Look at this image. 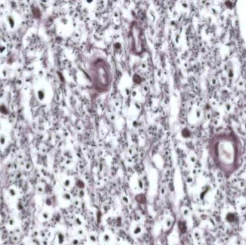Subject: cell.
<instances>
[{
  "mask_svg": "<svg viewBox=\"0 0 246 245\" xmlns=\"http://www.w3.org/2000/svg\"><path fill=\"white\" fill-rule=\"evenodd\" d=\"M89 74L95 91L99 93L108 91L112 82V73L107 61L102 58L94 61L90 64Z\"/></svg>",
  "mask_w": 246,
  "mask_h": 245,
  "instance_id": "obj_1",
  "label": "cell"
},
{
  "mask_svg": "<svg viewBox=\"0 0 246 245\" xmlns=\"http://www.w3.org/2000/svg\"><path fill=\"white\" fill-rule=\"evenodd\" d=\"M141 30L139 26L136 22H133L131 25V33L132 38V44H131V51L135 55H140L144 51V45L143 40L141 38Z\"/></svg>",
  "mask_w": 246,
  "mask_h": 245,
  "instance_id": "obj_2",
  "label": "cell"
},
{
  "mask_svg": "<svg viewBox=\"0 0 246 245\" xmlns=\"http://www.w3.org/2000/svg\"><path fill=\"white\" fill-rule=\"evenodd\" d=\"M142 231V228L140 226H136L135 227L134 229V231H133V233L135 234H139L141 233Z\"/></svg>",
  "mask_w": 246,
  "mask_h": 245,
  "instance_id": "obj_3",
  "label": "cell"
},
{
  "mask_svg": "<svg viewBox=\"0 0 246 245\" xmlns=\"http://www.w3.org/2000/svg\"><path fill=\"white\" fill-rule=\"evenodd\" d=\"M103 240H104V242H105V243H108L109 242H110V240H111L110 235L108 234H104V236H103Z\"/></svg>",
  "mask_w": 246,
  "mask_h": 245,
  "instance_id": "obj_4",
  "label": "cell"
},
{
  "mask_svg": "<svg viewBox=\"0 0 246 245\" xmlns=\"http://www.w3.org/2000/svg\"><path fill=\"white\" fill-rule=\"evenodd\" d=\"M166 223H168V224L166 225V227H170L171 226V223H172V219H171V218H168V219H167V220H166Z\"/></svg>",
  "mask_w": 246,
  "mask_h": 245,
  "instance_id": "obj_5",
  "label": "cell"
},
{
  "mask_svg": "<svg viewBox=\"0 0 246 245\" xmlns=\"http://www.w3.org/2000/svg\"><path fill=\"white\" fill-rule=\"evenodd\" d=\"M89 238H90V240H91V242H96V240H97V239H96V236L95 234H91V235H90Z\"/></svg>",
  "mask_w": 246,
  "mask_h": 245,
  "instance_id": "obj_6",
  "label": "cell"
}]
</instances>
